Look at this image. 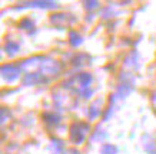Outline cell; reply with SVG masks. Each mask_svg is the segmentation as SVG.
Here are the masks:
<instances>
[{"mask_svg": "<svg viewBox=\"0 0 156 154\" xmlns=\"http://www.w3.org/2000/svg\"><path fill=\"white\" fill-rule=\"evenodd\" d=\"M89 130V125L85 122H77L70 127V140L73 143H82L85 138V131Z\"/></svg>", "mask_w": 156, "mask_h": 154, "instance_id": "obj_1", "label": "cell"}, {"mask_svg": "<svg viewBox=\"0 0 156 154\" xmlns=\"http://www.w3.org/2000/svg\"><path fill=\"white\" fill-rule=\"evenodd\" d=\"M42 72L46 73V75H53V73H57L59 72V63L53 59H49V58H44L42 61Z\"/></svg>", "mask_w": 156, "mask_h": 154, "instance_id": "obj_2", "label": "cell"}, {"mask_svg": "<svg viewBox=\"0 0 156 154\" xmlns=\"http://www.w3.org/2000/svg\"><path fill=\"white\" fill-rule=\"evenodd\" d=\"M20 73V68L19 66H14V65H3L2 66V75L3 78H6L7 81H13L17 78V75Z\"/></svg>", "mask_w": 156, "mask_h": 154, "instance_id": "obj_3", "label": "cell"}, {"mask_svg": "<svg viewBox=\"0 0 156 154\" xmlns=\"http://www.w3.org/2000/svg\"><path fill=\"white\" fill-rule=\"evenodd\" d=\"M42 75L40 73H27L23 78V85H36L39 82H42Z\"/></svg>", "mask_w": 156, "mask_h": 154, "instance_id": "obj_4", "label": "cell"}, {"mask_svg": "<svg viewBox=\"0 0 156 154\" xmlns=\"http://www.w3.org/2000/svg\"><path fill=\"white\" fill-rule=\"evenodd\" d=\"M50 20L55 26H65L67 23V16L63 15V13H57V15L50 16Z\"/></svg>", "mask_w": 156, "mask_h": 154, "instance_id": "obj_5", "label": "cell"}, {"mask_svg": "<svg viewBox=\"0 0 156 154\" xmlns=\"http://www.w3.org/2000/svg\"><path fill=\"white\" fill-rule=\"evenodd\" d=\"M37 62H42V58L34 56V58H30V59H26V61H23L20 66L23 68V69H27V71H29L30 68H34V66H36V65H37Z\"/></svg>", "mask_w": 156, "mask_h": 154, "instance_id": "obj_6", "label": "cell"}, {"mask_svg": "<svg viewBox=\"0 0 156 154\" xmlns=\"http://www.w3.org/2000/svg\"><path fill=\"white\" fill-rule=\"evenodd\" d=\"M77 81L83 88H87L90 85V82H92V77H90V73H80Z\"/></svg>", "mask_w": 156, "mask_h": 154, "instance_id": "obj_7", "label": "cell"}, {"mask_svg": "<svg viewBox=\"0 0 156 154\" xmlns=\"http://www.w3.org/2000/svg\"><path fill=\"white\" fill-rule=\"evenodd\" d=\"M69 40H70V43L73 45V46H77V45L82 43V36L77 35V32L72 30L70 33H69Z\"/></svg>", "mask_w": 156, "mask_h": 154, "instance_id": "obj_8", "label": "cell"}, {"mask_svg": "<svg viewBox=\"0 0 156 154\" xmlns=\"http://www.w3.org/2000/svg\"><path fill=\"white\" fill-rule=\"evenodd\" d=\"M30 6H37V7H46V9H50V7H56V3L53 2H33V3H27Z\"/></svg>", "mask_w": 156, "mask_h": 154, "instance_id": "obj_9", "label": "cell"}, {"mask_svg": "<svg viewBox=\"0 0 156 154\" xmlns=\"http://www.w3.org/2000/svg\"><path fill=\"white\" fill-rule=\"evenodd\" d=\"M100 153L102 154H116L118 153V148L112 144H105L103 147H102V150H100Z\"/></svg>", "mask_w": 156, "mask_h": 154, "instance_id": "obj_10", "label": "cell"}, {"mask_svg": "<svg viewBox=\"0 0 156 154\" xmlns=\"http://www.w3.org/2000/svg\"><path fill=\"white\" fill-rule=\"evenodd\" d=\"M6 51H7L9 55H14L16 52H19V45L14 43V42H9L6 45Z\"/></svg>", "mask_w": 156, "mask_h": 154, "instance_id": "obj_11", "label": "cell"}, {"mask_svg": "<svg viewBox=\"0 0 156 154\" xmlns=\"http://www.w3.org/2000/svg\"><path fill=\"white\" fill-rule=\"evenodd\" d=\"M100 104V101L98 100V101L93 104V105L90 107V110H89V118H95L98 114H99V110H98V105Z\"/></svg>", "mask_w": 156, "mask_h": 154, "instance_id": "obj_12", "label": "cell"}, {"mask_svg": "<svg viewBox=\"0 0 156 154\" xmlns=\"http://www.w3.org/2000/svg\"><path fill=\"white\" fill-rule=\"evenodd\" d=\"M19 26L22 28V29H32V28H33V20L26 17V19H23L22 22H20Z\"/></svg>", "mask_w": 156, "mask_h": 154, "instance_id": "obj_13", "label": "cell"}, {"mask_svg": "<svg viewBox=\"0 0 156 154\" xmlns=\"http://www.w3.org/2000/svg\"><path fill=\"white\" fill-rule=\"evenodd\" d=\"M43 118L48 121V122H50V124H56L57 121H59V115H55V114H50V112H46L43 115Z\"/></svg>", "mask_w": 156, "mask_h": 154, "instance_id": "obj_14", "label": "cell"}, {"mask_svg": "<svg viewBox=\"0 0 156 154\" xmlns=\"http://www.w3.org/2000/svg\"><path fill=\"white\" fill-rule=\"evenodd\" d=\"M129 94H130V87H128V85H120L119 87V89H118V95H120V96H128Z\"/></svg>", "mask_w": 156, "mask_h": 154, "instance_id": "obj_15", "label": "cell"}, {"mask_svg": "<svg viewBox=\"0 0 156 154\" xmlns=\"http://www.w3.org/2000/svg\"><path fill=\"white\" fill-rule=\"evenodd\" d=\"M90 58L87 55H79L77 58H76V62H79V65H86V63H89Z\"/></svg>", "mask_w": 156, "mask_h": 154, "instance_id": "obj_16", "label": "cell"}, {"mask_svg": "<svg viewBox=\"0 0 156 154\" xmlns=\"http://www.w3.org/2000/svg\"><path fill=\"white\" fill-rule=\"evenodd\" d=\"M96 6H98V2H87V3H86V7H87V9H95Z\"/></svg>", "mask_w": 156, "mask_h": 154, "instance_id": "obj_17", "label": "cell"}, {"mask_svg": "<svg viewBox=\"0 0 156 154\" xmlns=\"http://www.w3.org/2000/svg\"><path fill=\"white\" fill-rule=\"evenodd\" d=\"M146 150L149 151V153H155V151H156V148H155V145H153V144H147L146 145Z\"/></svg>", "mask_w": 156, "mask_h": 154, "instance_id": "obj_18", "label": "cell"}, {"mask_svg": "<svg viewBox=\"0 0 156 154\" xmlns=\"http://www.w3.org/2000/svg\"><path fill=\"white\" fill-rule=\"evenodd\" d=\"M83 95H85L86 98H87V96H90V95H92V91H90V89H87V88H86V91L83 92Z\"/></svg>", "mask_w": 156, "mask_h": 154, "instance_id": "obj_19", "label": "cell"}, {"mask_svg": "<svg viewBox=\"0 0 156 154\" xmlns=\"http://www.w3.org/2000/svg\"><path fill=\"white\" fill-rule=\"evenodd\" d=\"M66 154H80L79 151H76V150H67Z\"/></svg>", "mask_w": 156, "mask_h": 154, "instance_id": "obj_20", "label": "cell"}]
</instances>
